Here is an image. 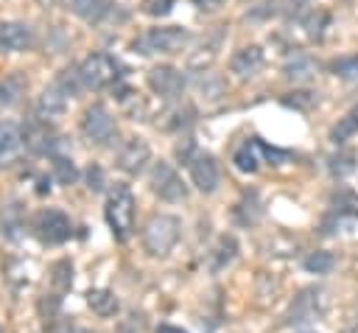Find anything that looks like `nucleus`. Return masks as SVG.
Listing matches in <instances>:
<instances>
[{
  "mask_svg": "<svg viewBox=\"0 0 358 333\" xmlns=\"http://www.w3.org/2000/svg\"><path fill=\"white\" fill-rule=\"evenodd\" d=\"M103 218L112 229V238L115 241H129L131 232H134V193L129 185L117 182L109 196H106V207H103Z\"/></svg>",
  "mask_w": 358,
  "mask_h": 333,
  "instance_id": "nucleus-1",
  "label": "nucleus"
},
{
  "mask_svg": "<svg viewBox=\"0 0 358 333\" xmlns=\"http://www.w3.org/2000/svg\"><path fill=\"white\" fill-rule=\"evenodd\" d=\"M190 42V31L182 25H162V28H148L131 42L134 53L151 56V53H179Z\"/></svg>",
  "mask_w": 358,
  "mask_h": 333,
  "instance_id": "nucleus-2",
  "label": "nucleus"
},
{
  "mask_svg": "<svg viewBox=\"0 0 358 333\" xmlns=\"http://www.w3.org/2000/svg\"><path fill=\"white\" fill-rule=\"evenodd\" d=\"M179 218L176 215H168V213H157L145 221L143 227V249L151 255V257H165L176 241H179Z\"/></svg>",
  "mask_w": 358,
  "mask_h": 333,
  "instance_id": "nucleus-3",
  "label": "nucleus"
},
{
  "mask_svg": "<svg viewBox=\"0 0 358 333\" xmlns=\"http://www.w3.org/2000/svg\"><path fill=\"white\" fill-rule=\"evenodd\" d=\"M78 76H81V84L90 87V90H103V87H112L120 81V64L115 56L98 50V53H90L81 64H78Z\"/></svg>",
  "mask_w": 358,
  "mask_h": 333,
  "instance_id": "nucleus-4",
  "label": "nucleus"
},
{
  "mask_svg": "<svg viewBox=\"0 0 358 333\" xmlns=\"http://www.w3.org/2000/svg\"><path fill=\"white\" fill-rule=\"evenodd\" d=\"M34 232H36V238H39L45 246H59V243L70 241V235H73V221H70V215H67L64 210L48 207V210H42V213H36V218H34Z\"/></svg>",
  "mask_w": 358,
  "mask_h": 333,
  "instance_id": "nucleus-5",
  "label": "nucleus"
},
{
  "mask_svg": "<svg viewBox=\"0 0 358 333\" xmlns=\"http://www.w3.org/2000/svg\"><path fill=\"white\" fill-rule=\"evenodd\" d=\"M324 308H327L324 291L316 288V285H308V288H302V291L291 299V305H288V311H285V325H305V322H313V319H319V316L324 313Z\"/></svg>",
  "mask_w": 358,
  "mask_h": 333,
  "instance_id": "nucleus-6",
  "label": "nucleus"
},
{
  "mask_svg": "<svg viewBox=\"0 0 358 333\" xmlns=\"http://www.w3.org/2000/svg\"><path fill=\"white\" fill-rule=\"evenodd\" d=\"M81 132L87 134L90 143L95 146H106L115 140L117 134V126H115V118L112 112L103 106V104H92L84 109V118H81Z\"/></svg>",
  "mask_w": 358,
  "mask_h": 333,
  "instance_id": "nucleus-7",
  "label": "nucleus"
},
{
  "mask_svg": "<svg viewBox=\"0 0 358 333\" xmlns=\"http://www.w3.org/2000/svg\"><path fill=\"white\" fill-rule=\"evenodd\" d=\"M151 190L162 199V201H185L187 199V185L182 182V176L176 173V168L171 162H154L151 168Z\"/></svg>",
  "mask_w": 358,
  "mask_h": 333,
  "instance_id": "nucleus-8",
  "label": "nucleus"
},
{
  "mask_svg": "<svg viewBox=\"0 0 358 333\" xmlns=\"http://www.w3.org/2000/svg\"><path fill=\"white\" fill-rule=\"evenodd\" d=\"M187 171H190L193 185H196L201 193H215V190H218L221 173H218V162H215L213 154L196 151V154L187 160Z\"/></svg>",
  "mask_w": 358,
  "mask_h": 333,
  "instance_id": "nucleus-9",
  "label": "nucleus"
},
{
  "mask_svg": "<svg viewBox=\"0 0 358 333\" xmlns=\"http://www.w3.org/2000/svg\"><path fill=\"white\" fill-rule=\"evenodd\" d=\"M185 84H187L185 73L176 70V67H171V64H157V67L148 70V87L159 98H176V95H182Z\"/></svg>",
  "mask_w": 358,
  "mask_h": 333,
  "instance_id": "nucleus-10",
  "label": "nucleus"
},
{
  "mask_svg": "<svg viewBox=\"0 0 358 333\" xmlns=\"http://www.w3.org/2000/svg\"><path fill=\"white\" fill-rule=\"evenodd\" d=\"M151 162V148L143 137H129L123 143V148L117 151V168L129 176H137L145 171V165Z\"/></svg>",
  "mask_w": 358,
  "mask_h": 333,
  "instance_id": "nucleus-11",
  "label": "nucleus"
},
{
  "mask_svg": "<svg viewBox=\"0 0 358 333\" xmlns=\"http://www.w3.org/2000/svg\"><path fill=\"white\" fill-rule=\"evenodd\" d=\"M34 45V31L25 22L3 20L0 22V53H20Z\"/></svg>",
  "mask_w": 358,
  "mask_h": 333,
  "instance_id": "nucleus-12",
  "label": "nucleus"
},
{
  "mask_svg": "<svg viewBox=\"0 0 358 333\" xmlns=\"http://www.w3.org/2000/svg\"><path fill=\"white\" fill-rule=\"evenodd\" d=\"M22 140H25V146H28L34 154H50V157H56V146H59V137L50 132V126H48L45 120L34 118V120L28 123V129H25Z\"/></svg>",
  "mask_w": 358,
  "mask_h": 333,
  "instance_id": "nucleus-13",
  "label": "nucleus"
},
{
  "mask_svg": "<svg viewBox=\"0 0 358 333\" xmlns=\"http://www.w3.org/2000/svg\"><path fill=\"white\" fill-rule=\"evenodd\" d=\"M266 56H263V48L260 45H243L232 53L229 59V70L238 76V78H252L260 67H263Z\"/></svg>",
  "mask_w": 358,
  "mask_h": 333,
  "instance_id": "nucleus-14",
  "label": "nucleus"
},
{
  "mask_svg": "<svg viewBox=\"0 0 358 333\" xmlns=\"http://www.w3.org/2000/svg\"><path fill=\"white\" fill-rule=\"evenodd\" d=\"M25 140H22V129L11 120H0V168L11 165L20 151H22Z\"/></svg>",
  "mask_w": 358,
  "mask_h": 333,
  "instance_id": "nucleus-15",
  "label": "nucleus"
},
{
  "mask_svg": "<svg viewBox=\"0 0 358 333\" xmlns=\"http://www.w3.org/2000/svg\"><path fill=\"white\" fill-rule=\"evenodd\" d=\"M64 106H67V95L56 87V84H50V87H45L42 90V95L36 98V106H34V118H39V120H53V118H59L62 112H64Z\"/></svg>",
  "mask_w": 358,
  "mask_h": 333,
  "instance_id": "nucleus-16",
  "label": "nucleus"
},
{
  "mask_svg": "<svg viewBox=\"0 0 358 333\" xmlns=\"http://www.w3.org/2000/svg\"><path fill=\"white\" fill-rule=\"evenodd\" d=\"M232 162H235V168H238L241 173H255V171L260 168V162H263L260 137H249V140H243V143L235 148Z\"/></svg>",
  "mask_w": 358,
  "mask_h": 333,
  "instance_id": "nucleus-17",
  "label": "nucleus"
},
{
  "mask_svg": "<svg viewBox=\"0 0 358 333\" xmlns=\"http://www.w3.org/2000/svg\"><path fill=\"white\" fill-rule=\"evenodd\" d=\"M235 257H238V241H235L232 235H221V238L215 241V246L210 249L207 266H210V271H221V269H227Z\"/></svg>",
  "mask_w": 358,
  "mask_h": 333,
  "instance_id": "nucleus-18",
  "label": "nucleus"
},
{
  "mask_svg": "<svg viewBox=\"0 0 358 333\" xmlns=\"http://www.w3.org/2000/svg\"><path fill=\"white\" fill-rule=\"evenodd\" d=\"M87 305H90L92 313H98V316H115L117 308H120L115 291H109V288H90V291H87Z\"/></svg>",
  "mask_w": 358,
  "mask_h": 333,
  "instance_id": "nucleus-19",
  "label": "nucleus"
},
{
  "mask_svg": "<svg viewBox=\"0 0 358 333\" xmlns=\"http://www.w3.org/2000/svg\"><path fill=\"white\" fill-rule=\"evenodd\" d=\"M25 84H28V81H25L22 73H8V76H3V78H0V109L14 106V104L22 98Z\"/></svg>",
  "mask_w": 358,
  "mask_h": 333,
  "instance_id": "nucleus-20",
  "label": "nucleus"
},
{
  "mask_svg": "<svg viewBox=\"0 0 358 333\" xmlns=\"http://www.w3.org/2000/svg\"><path fill=\"white\" fill-rule=\"evenodd\" d=\"M232 215H235V221L238 224H243V227H249V224H255L260 215H263V204H260V199H257V193L255 190H249V193H243V199L235 204V210H232Z\"/></svg>",
  "mask_w": 358,
  "mask_h": 333,
  "instance_id": "nucleus-21",
  "label": "nucleus"
},
{
  "mask_svg": "<svg viewBox=\"0 0 358 333\" xmlns=\"http://www.w3.org/2000/svg\"><path fill=\"white\" fill-rule=\"evenodd\" d=\"M282 76L291 81H310L316 76V62L308 53H296L294 59H288V64L282 67Z\"/></svg>",
  "mask_w": 358,
  "mask_h": 333,
  "instance_id": "nucleus-22",
  "label": "nucleus"
},
{
  "mask_svg": "<svg viewBox=\"0 0 358 333\" xmlns=\"http://www.w3.org/2000/svg\"><path fill=\"white\" fill-rule=\"evenodd\" d=\"M330 207H333V213H338V215L358 218V193H355V190H347V187L333 190V193H330Z\"/></svg>",
  "mask_w": 358,
  "mask_h": 333,
  "instance_id": "nucleus-23",
  "label": "nucleus"
},
{
  "mask_svg": "<svg viewBox=\"0 0 358 333\" xmlns=\"http://www.w3.org/2000/svg\"><path fill=\"white\" fill-rule=\"evenodd\" d=\"M302 266L308 274H330L336 269V255L327 249H316L302 260Z\"/></svg>",
  "mask_w": 358,
  "mask_h": 333,
  "instance_id": "nucleus-24",
  "label": "nucleus"
},
{
  "mask_svg": "<svg viewBox=\"0 0 358 333\" xmlns=\"http://www.w3.org/2000/svg\"><path fill=\"white\" fill-rule=\"evenodd\" d=\"M330 25V14L324 8H310L305 17H302V28L310 39H322L324 36V28Z\"/></svg>",
  "mask_w": 358,
  "mask_h": 333,
  "instance_id": "nucleus-25",
  "label": "nucleus"
},
{
  "mask_svg": "<svg viewBox=\"0 0 358 333\" xmlns=\"http://www.w3.org/2000/svg\"><path fill=\"white\" fill-rule=\"evenodd\" d=\"M50 168H53V176H56L59 185H73L78 179V168L70 157H62V154L50 157Z\"/></svg>",
  "mask_w": 358,
  "mask_h": 333,
  "instance_id": "nucleus-26",
  "label": "nucleus"
},
{
  "mask_svg": "<svg viewBox=\"0 0 358 333\" xmlns=\"http://www.w3.org/2000/svg\"><path fill=\"white\" fill-rule=\"evenodd\" d=\"M355 134H358V112L338 118V123L330 129V140H333L336 146L347 143V140H350V137H355Z\"/></svg>",
  "mask_w": 358,
  "mask_h": 333,
  "instance_id": "nucleus-27",
  "label": "nucleus"
},
{
  "mask_svg": "<svg viewBox=\"0 0 358 333\" xmlns=\"http://www.w3.org/2000/svg\"><path fill=\"white\" fill-rule=\"evenodd\" d=\"M330 73L336 78H344V81H358V56L355 53H347V56H338L330 62Z\"/></svg>",
  "mask_w": 358,
  "mask_h": 333,
  "instance_id": "nucleus-28",
  "label": "nucleus"
},
{
  "mask_svg": "<svg viewBox=\"0 0 358 333\" xmlns=\"http://www.w3.org/2000/svg\"><path fill=\"white\" fill-rule=\"evenodd\" d=\"M327 168H330L333 176L341 179V176H347V173L355 171V154L347 151V148H341V151H336L333 157H327Z\"/></svg>",
  "mask_w": 358,
  "mask_h": 333,
  "instance_id": "nucleus-29",
  "label": "nucleus"
},
{
  "mask_svg": "<svg viewBox=\"0 0 358 333\" xmlns=\"http://www.w3.org/2000/svg\"><path fill=\"white\" fill-rule=\"evenodd\" d=\"M67 6L84 20H98L109 8V0H67Z\"/></svg>",
  "mask_w": 358,
  "mask_h": 333,
  "instance_id": "nucleus-30",
  "label": "nucleus"
},
{
  "mask_svg": "<svg viewBox=\"0 0 358 333\" xmlns=\"http://www.w3.org/2000/svg\"><path fill=\"white\" fill-rule=\"evenodd\" d=\"M50 283H53L56 294H64V291L73 285V263H70V260H59V263L53 266V277H50Z\"/></svg>",
  "mask_w": 358,
  "mask_h": 333,
  "instance_id": "nucleus-31",
  "label": "nucleus"
},
{
  "mask_svg": "<svg viewBox=\"0 0 358 333\" xmlns=\"http://www.w3.org/2000/svg\"><path fill=\"white\" fill-rule=\"evenodd\" d=\"M20 204L17 201H11L8 207H3V232H6V238H17L20 235Z\"/></svg>",
  "mask_w": 358,
  "mask_h": 333,
  "instance_id": "nucleus-32",
  "label": "nucleus"
},
{
  "mask_svg": "<svg viewBox=\"0 0 358 333\" xmlns=\"http://www.w3.org/2000/svg\"><path fill=\"white\" fill-rule=\"evenodd\" d=\"M280 101H282V106H291V109L305 112V109H310V106L316 104V95L308 92V90H299V92H288V95H282Z\"/></svg>",
  "mask_w": 358,
  "mask_h": 333,
  "instance_id": "nucleus-33",
  "label": "nucleus"
},
{
  "mask_svg": "<svg viewBox=\"0 0 358 333\" xmlns=\"http://www.w3.org/2000/svg\"><path fill=\"white\" fill-rule=\"evenodd\" d=\"M171 8H173V0H148L145 3V14H151V17H165V14H171Z\"/></svg>",
  "mask_w": 358,
  "mask_h": 333,
  "instance_id": "nucleus-34",
  "label": "nucleus"
},
{
  "mask_svg": "<svg viewBox=\"0 0 358 333\" xmlns=\"http://www.w3.org/2000/svg\"><path fill=\"white\" fill-rule=\"evenodd\" d=\"M87 187L95 190V193L103 187V171H101V165H90L87 168Z\"/></svg>",
  "mask_w": 358,
  "mask_h": 333,
  "instance_id": "nucleus-35",
  "label": "nucleus"
},
{
  "mask_svg": "<svg viewBox=\"0 0 358 333\" xmlns=\"http://www.w3.org/2000/svg\"><path fill=\"white\" fill-rule=\"evenodd\" d=\"M196 8H201V11H215L218 6H224V0H190Z\"/></svg>",
  "mask_w": 358,
  "mask_h": 333,
  "instance_id": "nucleus-36",
  "label": "nucleus"
},
{
  "mask_svg": "<svg viewBox=\"0 0 358 333\" xmlns=\"http://www.w3.org/2000/svg\"><path fill=\"white\" fill-rule=\"evenodd\" d=\"M59 333H92L90 327H78V325H67V327H62Z\"/></svg>",
  "mask_w": 358,
  "mask_h": 333,
  "instance_id": "nucleus-37",
  "label": "nucleus"
},
{
  "mask_svg": "<svg viewBox=\"0 0 358 333\" xmlns=\"http://www.w3.org/2000/svg\"><path fill=\"white\" fill-rule=\"evenodd\" d=\"M157 333H187V330H182V327H176V325H159Z\"/></svg>",
  "mask_w": 358,
  "mask_h": 333,
  "instance_id": "nucleus-38",
  "label": "nucleus"
},
{
  "mask_svg": "<svg viewBox=\"0 0 358 333\" xmlns=\"http://www.w3.org/2000/svg\"><path fill=\"white\" fill-rule=\"evenodd\" d=\"M117 333H137V330H134L131 325H120V330H117Z\"/></svg>",
  "mask_w": 358,
  "mask_h": 333,
  "instance_id": "nucleus-39",
  "label": "nucleus"
},
{
  "mask_svg": "<svg viewBox=\"0 0 358 333\" xmlns=\"http://www.w3.org/2000/svg\"><path fill=\"white\" fill-rule=\"evenodd\" d=\"M344 333H358V325H352V327H347Z\"/></svg>",
  "mask_w": 358,
  "mask_h": 333,
  "instance_id": "nucleus-40",
  "label": "nucleus"
},
{
  "mask_svg": "<svg viewBox=\"0 0 358 333\" xmlns=\"http://www.w3.org/2000/svg\"><path fill=\"white\" fill-rule=\"evenodd\" d=\"M302 333H313V330H302Z\"/></svg>",
  "mask_w": 358,
  "mask_h": 333,
  "instance_id": "nucleus-41",
  "label": "nucleus"
}]
</instances>
